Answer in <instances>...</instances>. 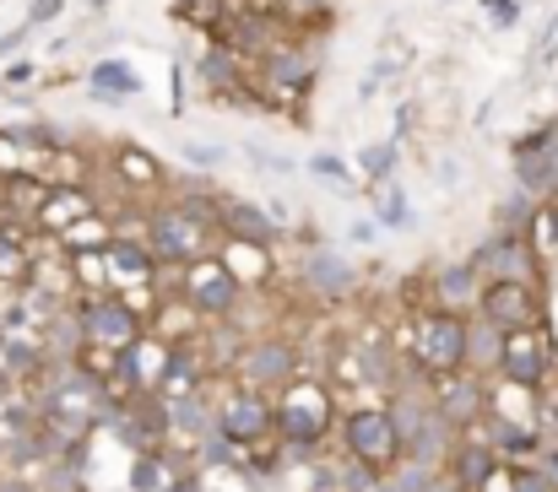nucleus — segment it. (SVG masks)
<instances>
[{"label":"nucleus","instance_id":"32","mask_svg":"<svg viewBox=\"0 0 558 492\" xmlns=\"http://www.w3.org/2000/svg\"><path fill=\"white\" fill-rule=\"evenodd\" d=\"M233 460H239V444L222 439L217 428H206V433H201V471H211V466H233Z\"/></svg>","mask_w":558,"mask_h":492},{"label":"nucleus","instance_id":"25","mask_svg":"<svg viewBox=\"0 0 558 492\" xmlns=\"http://www.w3.org/2000/svg\"><path fill=\"white\" fill-rule=\"evenodd\" d=\"M104 260H109V271L136 276V282H142V276H153V266H158V260H153V249H147V244H136V238H114V244L104 249Z\"/></svg>","mask_w":558,"mask_h":492},{"label":"nucleus","instance_id":"5","mask_svg":"<svg viewBox=\"0 0 558 492\" xmlns=\"http://www.w3.org/2000/svg\"><path fill=\"white\" fill-rule=\"evenodd\" d=\"M185 293H190V309L206 315V320H228L239 309V276L222 260H211V255H201V260L185 266Z\"/></svg>","mask_w":558,"mask_h":492},{"label":"nucleus","instance_id":"39","mask_svg":"<svg viewBox=\"0 0 558 492\" xmlns=\"http://www.w3.org/2000/svg\"><path fill=\"white\" fill-rule=\"evenodd\" d=\"M60 11H65V0H33V11H27L22 22H27V27L38 33V27H49V22H54Z\"/></svg>","mask_w":558,"mask_h":492},{"label":"nucleus","instance_id":"3","mask_svg":"<svg viewBox=\"0 0 558 492\" xmlns=\"http://www.w3.org/2000/svg\"><path fill=\"white\" fill-rule=\"evenodd\" d=\"M260 60V87L271 93V98H304L310 87H315V76H320V60H315V49L310 44H288V38H277L266 54H255Z\"/></svg>","mask_w":558,"mask_h":492},{"label":"nucleus","instance_id":"28","mask_svg":"<svg viewBox=\"0 0 558 492\" xmlns=\"http://www.w3.org/2000/svg\"><path fill=\"white\" fill-rule=\"evenodd\" d=\"M537 206H543V200H532L526 189H515L510 200H499V227H505V233H526L532 217H537Z\"/></svg>","mask_w":558,"mask_h":492},{"label":"nucleus","instance_id":"47","mask_svg":"<svg viewBox=\"0 0 558 492\" xmlns=\"http://www.w3.org/2000/svg\"><path fill=\"white\" fill-rule=\"evenodd\" d=\"M0 492H27V482H16V477H11V482H5Z\"/></svg>","mask_w":558,"mask_h":492},{"label":"nucleus","instance_id":"23","mask_svg":"<svg viewBox=\"0 0 558 492\" xmlns=\"http://www.w3.org/2000/svg\"><path fill=\"white\" fill-rule=\"evenodd\" d=\"M163 406H169V428H174L180 439H201V433L211 428V417H217V406H211L201 390H174Z\"/></svg>","mask_w":558,"mask_h":492},{"label":"nucleus","instance_id":"2","mask_svg":"<svg viewBox=\"0 0 558 492\" xmlns=\"http://www.w3.org/2000/svg\"><path fill=\"white\" fill-rule=\"evenodd\" d=\"M412 357H417V368H428V373H456V368L466 362V315L428 309V315L412 325Z\"/></svg>","mask_w":558,"mask_h":492},{"label":"nucleus","instance_id":"19","mask_svg":"<svg viewBox=\"0 0 558 492\" xmlns=\"http://www.w3.org/2000/svg\"><path fill=\"white\" fill-rule=\"evenodd\" d=\"M477 293H483V276H477V266L472 260H450V266H439V276H434V298H439V309L445 315H472L477 309Z\"/></svg>","mask_w":558,"mask_h":492},{"label":"nucleus","instance_id":"43","mask_svg":"<svg viewBox=\"0 0 558 492\" xmlns=\"http://www.w3.org/2000/svg\"><path fill=\"white\" fill-rule=\"evenodd\" d=\"M510 492H558V488L543 477V471H521V477L510 482Z\"/></svg>","mask_w":558,"mask_h":492},{"label":"nucleus","instance_id":"24","mask_svg":"<svg viewBox=\"0 0 558 492\" xmlns=\"http://www.w3.org/2000/svg\"><path fill=\"white\" fill-rule=\"evenodd\" d=\"M494 455H537L543 450V439L532 433V428H521V422H510V417H494L488 422V439H483Z\"/></svg>","mask_w":558,"mask_h":492},{"label":"nucleus","instance_id":"14","mask_svg":"<svg viewBox=\"0 0 558 492\" xmlns=\"http://www.w3.org/2000/svg\"><path fill=\"white\" fill-rule=\"evenodd\" d=\"M494 373H505V384L537 390V384H548V373H554V346L537 341L532 330H515V335H505V352H499V368H494Z\"/></svg>","mask_w":558,"mask_h":492},{"label":"nucleus","instance_id":"11","mask_svg":"<svg viewBox=\"0 0 558 492\" xmlns=\"http://www.w3.org/2000/svg\"><path fill=\"white\" fill-rule=\"evenodd\" d=\"M456 433H466V428H477L483 417H488V390H483V373H466V368H456V373H445V384H439V395L428 401Z\"/></svg>","mask_w":558,"mask_h":492},{"label":"nucleus","instance_id":"7","mask_svg":"<svg viewBox=\"0 0 558 492\" xmlns=\"http://www.w3.org/2000/svg\"><path fill=\"white\" fill-rule=\"evenodd\" d=\"M466 260L477 266L483 282H532V266H537L526 233H505V227H499L494 238H483Z\"/></svg>","mask_w":558,"mask_h":492},{"label":"nucleus","instance_id":"36","mask_svg":"<svg viewBox=\"0 0 558 492\" xmlns=\"http://www.w3.org/2000/svg\"><path fill=\"white\" fill-rule=\"evenodd\" d=\"M190 373H201V362H195V346H174L158 379H163V384H174V379H190Z\"/></svg>","mask_w":558,"mask_h":492},{"label":"nucleus","instance_id":"41","mask_svg":"<svg viewBox=\"0 0 558 492\" xmlns=\"http://www.w3.org/2000/svg\"><path fill=\"white\" fill-rule=\"evenodd\" d=\"M16 271H22V244L0 227V276H16Z\"/></svg>","mask_w":558,"mask_h":492},{"label":"nucleus","instance_id":"16","mask_svg":"<svg viewBox=\"0 0 558 492\" xmlns=\"http://www.w3.org/2000/svg\"><path fill=\"white\" fill-rule=\"evenodd\" d=\"M445 460H450V482L461 492H483L499 477V455H494L483 439H461V433H456V444H450Z\"/></svg>","mask_w":558,"mask_h":492},{"label":"nucleus","instance_id":"46","mask_svg":"<svg viewBox=\"0 0 558 492\" xmlns=\"http://www.w3.org/2000/svg\"><path fill=\"white\" fill-rule=\"evenodd\" d=\"M364 492H401V488H396V477H374Z\"/></svg>","mask_w":558,"mask_h":492},{"label":"nucleus","instance_id":"27","mask_svg":"<svg viewBox=\"0 0 558 492\" xmlns=\"http://www.w3.org/2000/svg\"><path fill=\"white\" fill-rule=\"evenodd\" d=\"M374 217H379L385 227H412V206H407V195H401L396 179L374 184Z\"/></svg>","mask_w":558,"mask_h":492},{"label":"nucleus","instance_id":"8","mask_svg":"<svg viewBox=\"0 0 558 492\" xmlns=\"http://www.w3.org/2000/svg\"><path fill=\"white\" fill-rule=\"evenodd\" d=\"M211 428L222 433V439H233L239 450H250V444H266L271 439V401L266 395H244V390H233V395H222V406H217V417H211Z\"/></svg>","mask_w":558,"mask_h":492},{"label":"nucleus","instance_id":"1","mask_svg":"<svg viewBox=\"0 0 558 492\" xmlns=\"http://www.w3.org/2000/svg\"><path fill=\"white\" fill-rule=\"evenodd\" d=\"M211 233H217V227L195 222L180 206H158V211L147 217V238H142V244H147L153 260H163V266H190V260H201V255L211 249Z\"/></svg>","mask_w":558,"mask_h":492},{"label":"nucleus","instance_id":"31","mask_svg":"<svg viewBox=\"0 0 558 492\" xmlns=\"http://www.w3.org/2000/svg\"><path fill=\"white\" fill-rule=\"evenodd\" d=\"M114 379L125 384V390H142V341H125V346H114Z\"/></svg>","mask_w":558,"mask_h":492},{"label":"nucleus","instance_id":"12","mask_svg":"<svg viewBox=\"0 0 558 492\" xmlns=\"http://www.w3.org/2000/svg\"><path fill=\"white\" fill-rule=\"evenodd\" d=\"M472 315L494 320L505 335L532 330V325H537V298H532V282H483V293H477V309H472Z\"/></svg>","mask_w":558,"mask_h":492},{"label":"nucleus","instance_id":"33","mask_svg":"<svg viewBox=\"0 0 558 492\" xmlns=\"http://www.w3.org/2000/svg\"><path fill=\"white\" fill-rule=\"evenodd\" d=\"M310 173H315V179H326L331 189L353 195V173H348V163H342V158H331V152H315V158H310Z\"/></svg>","mask_w":558,"mask_h":492},{"label":"nucleus","instance_id":"38","mask_svg":"<svg viewBox=\"0 0 558 492\" xmlns=\"http://www.w3.org/2000/svg\"><path fill=\"white\" fill-rule=\"evenodd\" d=\"M38 352H44V346H33V341H22V335L5 341V362H11V368H38Z\"/></svg>","mask_w":558,"mask_h":492},{"label":"nucleus","instance_id":"30","mask_svg":"<svg viewBox=\"0 0 558 492\" xmlns=\"http://www.w3.org/2000/svg\"><path fill=\"white\" fill-rule=\"evenodd\" d=\"M396 142H385V147H364L359 152V168H364V179H374V184H385V179H396Z\"/></svg>","mask_w":558,"mask_h":492},{"label":"nucleus","instance_id":"44","mask_svg":"<svg viewBox=\"0 0 558 492\" xmlns=\"http://www.w3.org/2000/svg\"><path fill=\"white\" fill-rule=\"evenodd\" d=\"M27 38H33V27H27V22H16V27H11V33L0 38V60H11V54H16V49H22Z\"/></svg>","mask_w":558,"mask_h":492},{"label":"nucleus","instance_id":"6","mask_svg":"<svg viewBox=\"0 0 558 492\" xmlns=\"http://www.w3.org/2000/svg\"><path fill=\"white\" fill-rule=\"evenodd\" d=\"M217 27H222V49H233L239 60H255L282 38V16L271 5H233L217 16Z\"/></svg>","mask_w":558,"mask_h":492},{"label":"nucleus","instance_id":"42","mask_svg":"<svg viewBox=\"0 0 558 492\" xmlns=\"http://www.w3.org/2000/svg\"><path fill=\"white\" fill-rule=\"evenodd\" d=\"M185 158L195 168H217L222 158H228V152H222V147H201V142H185Z\"/></svg>","mask_w":558,"mask_h":492},{"label":"nucleus","instance_id":"45","mask_svg":"<svg viewBox=\"0 0 558 492\" xmlns=\"http://www.w3.org/2000/svg\"><path fill=\"white\" fill-rule=\"evenodd\" d=\"M537 471H543V477L558 488V450H537Z\"/></svg>","mask_w":558,"mask_h":492},{"label":"nucleus","instance_id":"10","mask_svg":"<svg viewBox=\"0 0 558 492\" xmlns=\"http://www.w3.org/2000/svg\"><path fill=\"white\" fill-rule=\"evenodd\" d=\"M271 428H277L288 444L320 450V439H326V428H331V406L320 401V390H293L282 406H271Z\"/></svg>","mask_w":558,"mask_h":492},{"label":"nucleus","instance_id":"35","mask_svg":"<svg viewBox=\"0 0 558 492\" xmlns=\"http://www.w3.org/2000/svg\"><path fill=\"white\" fill-rule=\"evenodd\" d=\"M331 0H277V16L282 22H326Z\"/></svg>","mask_w":558,"mask_h":492},{"label":"nucleus","instance_id":"40","mask_svg":"<svg viewBox=\"0 0 558 492\" xmlns=\"http://www.w3.org/2000/svg\"><path fill=\"white\" fill-rule=\"evenodd\" d=\"M532 222L543 227V238H548V255H558V200L537 206V217H532Z\"/></svg>","mask_w":558,"mask_h":492},{"label":"nucleus","instance_id":"26","mask_svg":"<svg viewBox=\"0 0 558 492\" xmlns=\"http://www.w3.org/2000/svg\"><path fill=\"white\" fill-rule=\"evenodd\" d=\"M87 335H82V320H71V315H49V341H44V352H49V362H76V346H82Z\"/></svg>","mask_w":558,"mask_h":492},{"label":"nucleus","instance_id":"37","mask_svg":"<svg viewBox=\"0 0 558 492\" xmlns=\"http://www.w3.org/2000/svg\"><path fill=\"white\" fill-rule=\"evenodd\" d=\"M483 16H488V27H515L521 22V0H483Z\"/></svg>","mask_w":558,"mask_h":492},{"label":"nucleus","instance_id":"4","mask_svg":"<svg viewBox=\"0 0 558 492\" xmlns=\"http://www.w3.org/2000/svg\"><path fill=\"white\" fill-rule=\"evenodd\" d=\"M515 163V189H526L532 200H558V125L532 131L510 147Z\"/></svg>","mask_w":558,"mask_h":492},{"label":"nucleus","instance_id":"21","mask_svg":"<svg viewBox=\"0 0 558 492\" xmlns=\"http://www.w3.org/2000/svg\"><path fill=\"white\" fill-rule=\"evenodd\" d=\"M87 87H93V98H98V103H131V98L142 93V76H136V65H131V60L104 54V60L87 71Z\"/></svg>","mask_w":558,"mask_h":492},{"label":"nucleus","instance_id":"29","mask_svg":"<svg viewBox=\"0 0 558 492\" xmlns=\"http://www.w3.org/2000/svg\"><path fill=\"white\" fill-rule=\"evenodd\" d=\"M114 163L131 173V184H163V168H158V158H147L142 147H120V158Z\"/></svg>","mask_w":558,"mask_h":492},{"label":"nucleus","instance_id":"15","mask_svg":"<svg viewBox=\"0 0 558 492\" xmlns=\"http://www.w3.org/2000/svg\"><path fill=\"white\" fill-rule=\"evenodd\" d=\"M76 320H82V335L87 341H98V346H125V341H142V315L125 304V298H87L82 309H76Z\"/></svg>","mask_w":558,"mask_h":492},{"label":"nucleus","instance_id":"18","mask_svg":"<svg viewBox=\"0 0 558 492\" xmlns=\"http://www.w3.org/2000/svg\"><path fill=\"white\" fill-rule=\"evenodd\" d=\"M304 287H310L315 298H348V293L359 287V266H353L348 255H337V249H315V255L304 260Z\"/></svg>","mask_w":558,"mask_h":492},{"label":"nucleus","instance_id":"20","mask_svg":"<svg viewBox=\"0 0 558 492\" xmlns=\"http://www.w3.org/2000/svg\"><path fill=\"white\" fill-rule=\"evenodd\" d=\"M195 82H201V93L228 98V93H239V87H244V60H239L233 49L211 44V49H201V54H195Z\"/></svg>","mask_w":558,"mask_h":492},{"label":"nucleus","instance_id":"17","mask_svg":"<svg viewBox=\"0 0 558 492\" xmlns=\"http://www.w3.org/2000/svg\"><path fill=\"white\" fill-rule=\"evenodd\" d=\"M217 233H228V238H239V244H255V249H271L282 227H277V222L266 217V206H255V200H222Z\"/></svg>","mask_w":558,"mask_h":492},{"label":"nucleus","instance_id":"34","mask_svg":"<svg viewBox=\"0 0 558 492\" xmlns=\"http://www.w3.org/2000/svg\"><path fill=\"white\" fill-rule=\"evenodd\" d=\"M163 488H169V471H163L158 450L136 455V492H163Z\"/></svg>","mask_w":558,"mask_h":492},{"label":"nucleus","instance_id":"13","mask_svg":"<svg viewBox=\"0 0 558 492\" xmlns=\"http://www.w3.org/2000/svg\"><path fill=\"white\" fill-rule=\"evenodd\" d=\"M299 373V346L293 341H255L239 352V379L250 390H288V379Z\"/></svg>","mask_w":558,"mask_h":492},{"label":"nucleus","instance_id":"22","mask_svg":"<svg viewBox=\"0 0 558 492\" xmlns=\"http://www.w3.org/2000/svg\"><path fill=\"white\" fill-rule=\"evenodd\" d=\"M499 352H505V330L483 315H466V373H494L499 368Z\"/></svg>","mask_w":558,"mask_h":492},{"label":"nucleus","instance_id":"9","mask_svg":"<svg viewBox=\"0 0 558 492\" xmlns=\"http://www.w3.org/2000/svg\"><path fill=\"white\" fill-rule=\"evenodd\" d=\"M342 444H348L353 460H364V466H374V471H385V466L396 460V450H401L396 422H390L385 406H379V411H353V417L342 422Z\"/></svg>","mask_w":558,"mask_h":492},{"label":"nucleus","instance_id":"48","mask_svg":"<svg viewBox=\"0 0 558 492\" xmlns=\"http://www.w3.org/2000/svg\"><path fill=\"white\" fill-rule=\"evenodd\" d=\"M87 5H93V11H104V5H109V0H87Z\"/></svg>","mask_w":558,"mask_h":492}]
</instances>
